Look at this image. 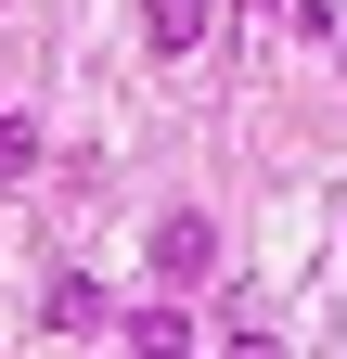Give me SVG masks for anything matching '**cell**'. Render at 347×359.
Segmentation results:
<instances>
[{
    "label": "cell",
    "instance_id": "6da1fadb",
    "mask_svg": "<svg viewBox=\"0 0 347 359\" xmlns=\"http://www.w3.org/2000/svg\"><path fill=\"white\" fill-rule=\"evenodd\" d=\"M206 257H219V231H206L193 205H181V218H155V269H167V283H193Z\"/></svg>",
    "mask_w": 347,
    "mask_h": 359
},
{
    "label": "cell",
    "instance_id": "7a4b0ae2",
    "mask_svg": "<svg viewBox=\"0 0 347 359\" xmlns=\"http://www.w3.org/2000/svg\"><path fill=\"white\" fill-rule=\"evenodd\" d=\"M142 26H155V52H193V39L219 26V0H142Z\"/></svg>",
    "mask_w": 347,
    "mask_h": 359
},
{
    "label": "cell",
    "instance_id": "3957f363",
    "mask_svg": "<svg viewBox=\"0 0 347 359\" xmlns=\"http://www.w3.org/2000/svg\"><path fill=\"white\" fill-rule=\"evenodd\" d=\"M39 321H52V334H103V283H91V269H77V283H52V308H39Z\"/></svg>",
    "mask_w": 347,
    "mask_h": 359
}]
</instances>
